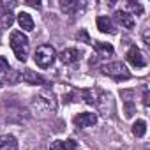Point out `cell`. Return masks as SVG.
Wrapping results in <instances>:
<instances>
[{
  "label": "cell",
  "instance_id": "cell-1",
  "mask_svg": "<svg viewBox=\"0 0 150 150\" xmlns=\"http://www.w3.org/2000/svg\"><path fill=\"white\" fill-rule=\"evenodd\" d=\"M9 42H11V48H13V51H14V57H16L20 62H25L27 57H28V48H30L28 37H27L23 32L16 30V32L11 34V41H9Z\"/></svg>",
  "mask_w": 150,
  "mask_h": 150
},
{
  "label": "cell",
  "instance_id": "cell-2",
  "mask_svg": "<svg viewBox=\"0 0 150 150\" xmlns=\"http://www.w3.org/2000/svg\"><path fill=\"white\" fill-rule=\"evenodd\" d=\"M55 58H57V51H55L53 46H50V44H41V46L35 50V53H34V60H35V64H37L41 69L51 67L53 62H55Z\"/></svg>",
  "mask_w": 150,
  "mask_h": 150
},
{
  "label": "cell",
  "instance_id": "cell-3",
  "mask_svg": "<svg viewBox=\"0 0 150 150\" xmlns=\"http://www.w3.org/2000/svg\"><path fill=\"white\" fill-rule=\"evenodd\" d=\"M32 108L37 110V111H44V113L55 111V110H57V99H55V94L50 92V90L41 92V94L34 99Z\"/></svg>",
  "mask_w": 150,
  "mask_h": 150
},
{
  "label": "cell",
  "instance_id": "cell-4",
  "mask_svg": "<svg viewBox=\"0 0 150 150\" xmlns=\"http://www.w3.org/2000/svg\"><path fill=\"white\" fill-rule=\"evenodd\" d=\"M101 71L108 76H111L113 80L117 81H122V80H129L131 78V72L127 71V67L122 64V62H110V64H104L101 65Z\"/></svg>",
  "mask_w": 150,
  "mask_h": 150
},
{
  "label": "cell",
  "instance_id": "cell-5",
  "mask_svg": "<svg viewBox=\"0 0 150 150\" xmlns=\"http://www.w3.org/2000/svg\"><path fill=\"white\" fill-rule=\"evenodd\" d=\"M125 58H127V62H129L132 67H136V69H143V67L146 65V58L143 57V53H141V50H139L138 46H131V48L127 50V53H125Z\"/></svg>",
  "mask_w": 150,
  "mask_h": 150
},
{
  "label": "cell",
  "instance_id": "cell-6",
  "mask_svg": "<svg viewBox=\"0 0 150 150\" xmlns=\"http://www.w3.org/2000/svg\"><path fill=\"white\" fill-rule=\"evenodd\" d=\"M97 122V115L96 113H78L76 117L72 118V124L76 125L78 129H85V127H90Z\"/></svg>",
  "mask_w": 150,
  "mask_h": 150
},
{
  "label": "cell",
  "instance_id": "cell-7",
  "mask_svg": "<svg viewBox=\"0 0 150 150\" xmlns=\"http://www.w3.org/2000/svg\"><path fill=\"white\" fill-rule=\"evenodd\" d=\"M58 57H60V60H62L64 64L71 65V64H76V62L80 60L81 51H80V50H76V48H67V50H64Z\"/></svg>",
  "mask_w": 150,
  "mask_h": 150
},
{
  "label": "cell",
  "instance_id": "cell-8",
  "mask_svg": "<svg viewBox=\"0 0 150 150\" xmlns=\"http://www.w3.org/2000/svg\"><path fill=\"white\" fill-rule=\"evenodd\" d=\"M11 67H9V62L4 58V57H0V88H2L6 85V81L11 83Z\"/></svg>",
  "mask_w": 150,
  "mask_h": 150
},
{
  "label": "cell",
  "instance_id": "cell-9",
  "mask_svg": "<svg viewBox=\"0 0 150 150\" xmlns=\"http://www.w3.org/2000/svg\"><path fill=\"white\" fill-rule=\"evenodd\" d=\"M115 18H117V21L124 28H127V30H132L134 28V18H132V14H129L125 11H117L115 13Z\"/></svg>",
  "mask_w": 150,
  "mask_h": 150
},
{
  "label": "cell",
  "instance_id": "cell-10",
  "mask_svg": "<svg viewBox=\"0 0 150 150\" xmlns=\"http://www.w3.org/2000/svg\"><path fill=\"white\" fill-rule=\"evenodd\" d=\"M20 80H23V81H25V83H28V85H44V78H42V76H39L37 72L30 71V69H27V71L21 74Z\"/></svg>",
  "mask_w": 150,
  "mask_h": 150
},
{
  "label": "cell",
  "instance_id": "cell-11",
  "mask_svg": "<svg viewBox=\"0 0 150 150\" xmlns=\"http://www.w3.org/2000/svg\"><path fill=\"white\" fill-rule=\"evenodd\" d=\"M0 150H18V141L11 134L0 136Z\"/></svg>",
  "mask_w": 150,
  "mask_h": 150
},
{
  "label": "cell",
  "instance_id": "cell-12",
  "mask_svg": "<svg viewBox=\"0 0 150 150\" xmlns=\"http://www.w3.org/2000/svg\"><path fill=\"white\" fill-rule=\"evenodd\" d=\"M50 150H76V141L74 139H67V141L57 139V141L51 143Z\"/></svg>",
  "mask_w": 150,
  "mask_h": 150
},
{
  "label": "cell",
  "instance_id": "cell-13",
  "mask_svg": "<svg viewBox=\"0 0 150 150\" xmlns=\"http://www.w3.org/2000/svg\"><path fill=\"white\" fill-rule=\"evenodd\" d=\"M97 28L103 32V34H115V28H113V23L108 16H99L97 18Z\"/></svg>",
  "mask_w": 150,
  "mask_h": 150
},
{
  "label": "cell",
  "instance_id": "cell-14",
  "mask_svg": "<svg viewBox=\"0 0 150 150\" xmlns=\"http://www.w3.org/2000/svg\"><path fill=\"white\" fill-rule=\"evenodd\" d=\"M18 25H20L23 30H27V32L34 30V20H32V16H30L28 13H20V14H18Z\"/></svg>",
  "mask_w": 150,
  "mask_h": 150
},
{
  "label": "cell",
  "instance_id": "cell-15",
  "mask_svg": "<svg viewBox=\"0 0 150 150\" xmlns=\"http://www.w3.org/2000/svg\"><path fill=\"white\" fill-rule=\"evenodd\" d=\"M145 132H146V122L145 120H136L134 125H132V134L136 138H143Z\"/></svg>",
  "mask_w": 150,
  "mask_h": 150
},
{
  "label": "cell",
  "instance_id": "cell-16",
  "mask_svg": "<svg viewBox=\"0 0 150 150\" xmlns=\"http://www.w3.org/2000/svg\"><path fill=\"white\" fill-rule=\"evenodd\" d=\"M94 46H96V50H97L101 55H106V57H108V55H111V53H113V46H111V44H108V42L96 41V44H94Z\"/></svg>",
  "mask_w": 150,
  "mask_h": 150
},
{
  "label": "cell",
  "instance_id": "cell-17",
  "mask_svg": "<svg viewBox=\"0 0 150 150\" xmlns=\"http://www.w3.org/2000/svg\"><path fill=\"white\" fill-rule=\"evenodd\" d=\"M13 21H14V14H13L11 11H6V13L2 14V27H4V28H11Z\"/></svg>",
  "mask_w": 150,
  "mask_h": 150
},
{
  "label": "cell",
  "instance_id": "cell-18",
  "mask_svg": "<svg viewBox=\"0 0 150 150\" xmlns=\"http://www.w3.org/2000/svg\"><path fill=\"white\" fill-rule=\"evenodd\" d=\"M60 7H62L65 13H71L74 7H76V2H60Z\"/></svg>",
  "mask_w": 150,
  "mask_h": 150
},
{
  "label": "cell",
  "instance_id": "cell-19",
  "mask_svg": "<svg viewBox=\"0 0 150 150\" xmlns=\"http://www.w3.org/2000/svg\"><path fill=\"white\" fill-rule=\"evenodd\" d=\"M127 6H129V7H131V9H132L134 13H141V11H143V7H141L139 4H134V2H129Z\"/></svg>",
  "mask_w": 150,
  "mask_h": 150
},
{
  "label": "cell",
  "instance_id": "cell-20",
  "mask_svg": "<svg viewBox=\"0 0 150 150\" xmlns=\"http://www.w3.org/2000/svg\"><path fill=\"white\" fill-rule=\"evenodd\" d=\"M143 104H145V106L150 104V101H148V88H146V87L143 88Z\"/></svg>",
  "mask_w": 150,
  "mask_h": 150
},
{
  "label": "cell",
  "instance_id": "cell-21",
  "mask_svg": "<svg viewBox=\"0 0 150 150\" xmlns=\"http://www.w3.org/2000/svg\"><path fill=\"white\" fill-rule=\"evenodd\" d=\"M80 37H81L85 42H90V39H88V35H87V32H85V30H81V32L78 34V39H80Z\"/></svg>",
  "mask_w": 150,
  "mask_h": 150
},
{
  "label": "cell",
  "instance_id": "cell-22",
  "mask_svg": "<svg viewBox=\"0 0 150 150\" xmlns=\"http://www.w3.org/2000/svg\"><path fill=\"white\" fill-rule=\"evenodd\" d=\"M143 41H145V44L146 46H150V37H148V28L145 30V34H143Z\"/></svg>",
  "mask_w": 150,
  "mask_h": 150
},
{
  "label": "cell",
  "instance_id": "cell-23",
  "mask_svg": "<svg viewBox=\"0 0 150 150\" xmlns=\"http://www.w3.org/2000/svg\"><path fill=\"white\" fill-rule=\"evenodd\" d=\"M124 150H125V148H124Z\"/></svg>",
  "mask_w": 150,
  "mask_h": 150
}]
</instances>
